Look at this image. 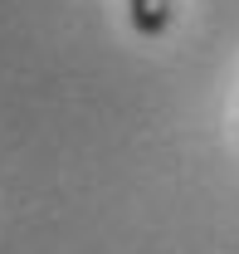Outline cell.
Segmentation results:
<instances>
[{"label":"cell","instance_id":"cell-1","mask_svg":"<svg viewBox=\"0 0 239 254\" xmlns=\"http://www.w3.org/2000/svg\"><path fill=\"white\" fill-rule=\"evenodd\" d=\"M127 15H132V30L142 39H156L171 25V0H127Z\"/></svg>","mask_w":239,"mask_h":254}]
</instances>
